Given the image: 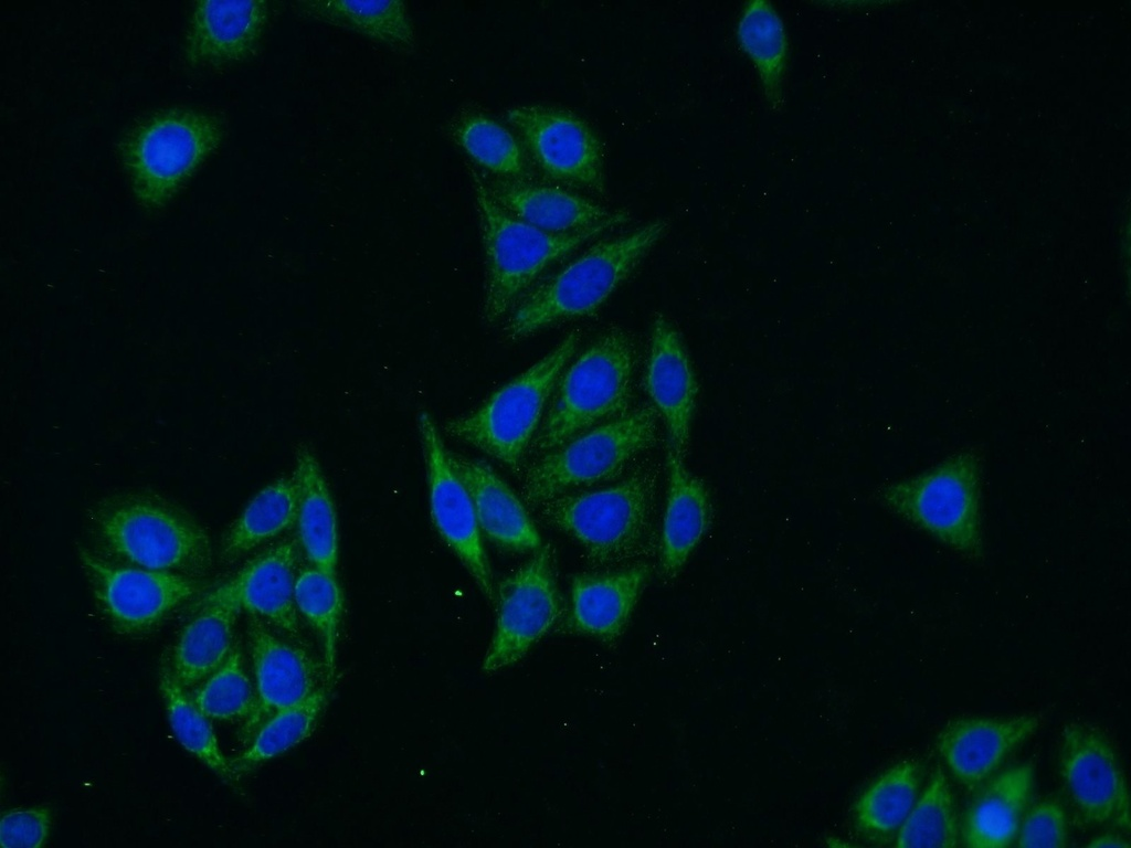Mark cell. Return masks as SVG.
Wrapping results in <instances>:
<instances>
[{"label":"cell","mask_w":1131,"mask_h":848,"mask_svg":"<svg viewBox=\"0 0 1131 848\" xmlns=\"http://www.w3.org/2000/svg\"><path fill=\"white\" fill-rule=\"evenodd\" d=\"M668 226L659 219L592 244L524 295L505 318V339L520 340L598 310L665 236Z\"/></svg>","instance_id":"6da1fadb"},{"label":"cell","mask_w":1131,"mask_h":848,"mask_svg":"<svg viewBox=\"0 0 1131 848\" xmlns=\"http://www.w3.org/2000/svg\"><path fill=\"white\" fill-rule=\"evenodd\" d=\"M657 486L658 468L641 465L609 487L569 491L537 508L549 526L583 547L593 566H613L655 549Z\"/></svg>","instance_id":"7a4b0ae2"},{"label":"cell","mask_w":1131,"mask_h":848,"mask_svg":"<svg viewBox=\"0 0 1131 848\" xmlns=\"http://www.w3.org/2000/svg\"><path fill=\"white\" fill-rule=\"evenodd\" d=\"M469 171L485 256L482 318L487 325L506 318L549 266L628 220L627 212L620 211L580 233H548L507 212L480 173L473 168Z\"/></svg>","instance_id":"3957f363"},{"label":"cell","mask_w":1131,"mask_h":848,"mask_svg":"<svg viewBox=\"0 0 1131 848\" xmlns=\"http://www.w3.org/2000/svg\"><path fill=\"white\" fill-rule=\"evenodd\" d=\"M636 365L634 335L603 330L561 373L529 451L541 455L628 411Z\"/></svg>","instance_id":"277c9868"},{"label":"cell","mask_w":1131,"mask_h":848,"mask_svg":"<svg viewBox=\"0 0 1131 848\" xmlns=\"http://www.w3.org/2000/svg\"><path fill=\"white\" fill-rule=\"evenodd\" d=\"M92 519L104 547L139 568L194 574L211 564L205 529L165 498L145 492L117 495L99 504Z\"/></svg>","instance_id":"5b68a950"},{"label":"cell","mask_w":1131,"mask_h":848,"mask_svg":"<svg viewBox=\"0 0 1131 848\" xmlns=\"http://www.w3.org/2000/svg\"><path fill=\"white\" fill-rule=\"evenodd\" d=\"M982 460L961 451L936 466L881 487L889 511L971 561H982Z\"/></svg>","instance_id":"8992f818"},{"label":"cell","mask_w":1131,"mask_h":848,"mask_svg":"<svg viewBox=\"0 0 1131 848\" xmlns=\"http://www.w3.org/2000/svg\"><path fill=\"white\" fill-rule=\"evenodd\" d=\"M659 416L649 402L541 454L526 470L522 498L537 508L574 488L609 481L658 441Z\"/></svg>","instance_id":"52a82bcc"},{"label":"cell","mask_w":1131,"mask_h":848,"mask_svg":"<svg viewBox=\"0 0 1131 848\" xmlns=\"http://www.w3.org/2000/svg\"><path fill=\"white\" fill-rule=\"evenodd\" d=\"M224 132L218 116L186 108L158 113L136 126L118 145L136 200L148 209L166 205L219 148Z\"/></svg>","instance_id":"ba28073f"},{"label":"cell","mask_w":1131,"mask_h":848,"mask_svg":"<svg viewBox=\"0 0 1131 848\" xmlns=\"http://www.w3.org/2000/svg\"><path fill=\"white\" fill-rule=\"evenodd\" d=\"M580 340L581 332L572 330L554 349L493 393L478 409L447 422L445 431L518 470Z\"/></svg>","instance_id":"9c48e42d"},{"label":"cell","mask_w":1131,"mask_h":848,"mask_svg":"<svg viewBox=\"0 0 1131 848\" xmlns=\"http://www.w3.org/2000/svg\"><path fill=\"white\" fill-rule=\"evenodd\" d=\"M527 157L548 180L605 194L604 151L592 127L571 110L518 105L505 110Z\"/></svg>","instance_id":"30bf717a"},{"label":"cell","mask_w":1131,"mask_h":848,"mask_svg":"<svg viewBox=\"0 0 1131 848\" xmlns=\"http://www.w3.org/2000/svg\"><path fill=\"white\" fill-rule=\"evenodd\" d=\"M554 563L553 549L548 543L498 582L495 630L482 664L485 674L516 664L561 617L563 606Z\"/></svg>","instance_id":"8fae6325"},{"label":"cell","mask_w":1131,"mask_h":848,"mask_svg":"<svg viewBox=\"0 0 1131 848\" xmlns=\"http://www.w3.org/2000/svg\"><path fill=\"white\" fill-rule=\"evenodd\" d=\"M1059 771L1081 819L1129 830V796L1119 759L1096 727L1072 721L1060 733Z\"/></svg>","instance_id":"7c38bea8"},{"label":"cell","mask_w":1131,"mask_h":848,"mask_svg":"<svg viewBox=\"0 0 1131 848\" xmlns=\"http://www.w3.org/2000/svg\"><path fill=\"white\" fill-rule=\"evenodd\" d=\"M430 515L434 528L489 602L495 601L493 572L467 489L453 470L442 438L427 412L419 415Z\"/></svg>","instance_id":"4fadbf2b"},{"label":"cell","mask_w":1131,"mask_h":848,"mask_svg":"<svg viewBox=\"0 0 1131 848\" xmlns=\"http://www.w3.org/2000/svg\"><path fill=\"white\" fill-rule=\"evenodd\" d=\"M80 560L99 607L119 634L148 630L198 592L195 582L170 571L117 566L86 550Z\"/></svg>","instance_id":"5bb4252c"},{"label":"cell","mask_w":1131,"mask_h":848,"mask_svg":"<svg viewBox=\"0 0 1131 848\" xmlns=\"http://www.w3.org/2000/svg\"><path fill=\"white\" fill-rule=\"evenodd\" d=\"M644 386L665 426L666 451L685 459L699 384L678 329L660 312L654 316L651 326Z\"/></svg>","instance_id":"9a60e30c"},{"label":"cell","mask_w":1131,"mask_h":848,"mask_svg":"<svg viewBox=\"0 0 1131 848\" xmlns=\"http://www.w3.org/2000/svg\"><path fill=\"white\" fill-rule=\"evenodd\" d=\"M269 19L265 0L198 1L186 36L192 68H224L253 56Z\"/></svg>","instance_id":"2e32d148"},{"label":"cell","mask_w":1131,"mask_h":848,"mask_svg":"<svg viewBox=\"0 0 1131 848\" xmlns=\"http://www.w3.org/2000/svg\"><path fill=\"white\" fill-rule=\"evenodd\" d=\"M1034 714L1011 718H959L943 727L936 748L951 774L972 789L1039 727Z\"/></svg>","instance_id":"e0dca14e"},{"label":"cell","mask_w":1131,"mask_h":848,"mask_svg":"<svg viewBox=\"0 0 1131 848\" xmlns=\"http://www.w3.org/2000/svg\"><path fill=\"white\" fill-rule=\"evenodd\" d=\"M255 677L256 709L247 725L306 699L320 685V669L305 649L274 634L258 616L247 626Z\"/></svg>","instance_id":"ac0fdd59"},{"label":"cell","mask_w":1131,"mask_h":848,"mask_svg":"<svg viewBox=\"0 0 1131 848\" xmlns=\"http://www.w3.org/2000/svg\"><path fill=\"white\" fill-rule=\"evenodd\" d=\"M298 555L295 540H282L246 563L213 593L297 636L299 621L295 582Z\"/></svg>","instance_id":"d6986e66"},{"label":"cell","mask_w":1131,"mask_h":848,"mask_svg":"<svg viewBox=\"0 0 1131 848\" xmlns=\"http://www.w3.org/2000/svg\"><path fill=\"white\" fill-rule=\"evenodd\" d=\"M649 575L651 568L645 562L611 572L574 575L568 630L604 644L615 643L625 632Z\"/></svg>","instance_id":"ffe728a7"},{"label":"cell","mask_w":1131,"mask_h":848,"mask_svg":"<svg viewBox=\"0 0 1131 848\" xmlns=\"http://www.w3.org/2000/svg\"><path fill=\"white\" fill-rule=\"evenodd\" d=\"M448 462L467 489L480 532L497 547L514 551H536L540 536L528 511L494 471L480 459L447 449Z\"/></svg>","instance_id":"44dd1931"},{"label":"cell","mask_w":1131,"mask_h":848,"mask_svg":"<svg viewBox=\"0 0 1131 848\" xmlns=\"http://www.w3.org/2000/svg\"><path fill=\"white\" fill-rule=\"evenodd\" d=\"M667 494L658 543L659 571L675 579L707 534L712 522V502L706 484L694 475L685 459L666 451Z\"/></svg>","instance_id":"7402d4cb"},{"label":"cell","mask_w":1131,"mask_h":848,"mask_svg":"<svg viewBox=\"0 0 1131 848\" xmlns=\"http://www.w3.org/2000/svg\"><path fill=\"white\" fill-rule=\"evenodd\" d=\"M493 198L515 218L548 233H580L605 223L620 211L559 186L504 179L485 180Z\"/></svg>","instance_id":"603a6c76"},{"label":"cell","mask_w":1131,"mask_h":848,"mask_svg":"<svg viewBox=\"0 0 1131 848\" xmlns=\"http://www.w3.org/2000/svg\"><path fill=\"white\" fill-rule=\"evenodd\" d=\"M1035 768L1013 765L990 780L972 798L960 825L965 847L1003 848L1016 840L1032 797Z\"/></svg>","instance_id":"cb8c5ba5"},{"label":"cell","mask_w":1131,"mask_h":848,"mask_svg":"<svg viewBox=\"0 0 1131 848\" xmlns=\"http://www.w3.org/2000/svg\"><path fill=\"white\" fill-rule=\"evenodd\" d=\"M298 541L311 565L336 572L339 528L335 502L315 454L307 446L295 453Z\"/></svg>","instance_id":"d4e9b609"},{"label":"cell","mask_w":1131,"mask_h":848,"mask_svg":"<svg viewBox=\"0 0 1131 848\" xmlns=\"http://www.w3.org/2000/svg\"><path fill=\"white\" fill-rule=\"evenodd\" d=\"M300 18L352 31L398 53H413L415 29L400 0H300L292 3Z\"/></svg>","instance_id":"484cf974"},{"label":"cell","mask_w":1131,"mask_h":848,"mask_svg":"<svg viewBox=\"0 0 1131 848\" xmlns=\"http://www.w3.org/2000/svg\"><path fill=\"white\" fill-rule=\"evenodd\" d=\"M241 610L213 592L180 633L170 659L177 680L187 689L204 680L228 658L235 618Z\"/></svg>","instance_id":"4316f807"},{"label":"cell","mask_w":1131,"mask_h":848,"mask_svg":"<svg viewBox=\"0 0 1131 848\" xmlns=\"http://www.w3.org/2000/svg\"><path fill=\"white\" fill-rule=\"evenodd\" d=\"M734 35L758 74L768 108L781 112L790 61V40L781 15L769 1H749L741 10Z\"/></svg>","instance_id":"83f0119b"},{"label":"cell","mask_w":1131,"mask_h":848,"mask_svg":"<svg viewBox=\"0 0 1131 848\" xmlns=\"http://www.w3.org/2000/svg\"><path fill=\"white\" fill-rule=\"evenodd\" d=\"M920 780V764L912 759L894 764L876 777L853 804L856 834L878 845L896 837L918 798Z\"/></svg>","instance_id":"f1b7e54d"},{"label":"cell","mask_w":1131,"mask_h":848,"mask_svg":"<svg viewBox=\"0 0 1131 848\" xmlns=\"http://www.w3.org/2000/svg\"><path fill=\"white\" fill-rule=\"evenodd\" d=\"M446 134L478 167L495 178L529 181L528 157L519 139L483 110L462 108L447 124Z\"/></svg>","instance_id":"f546056e"},{"label":"cell","mask_w":1131,"mask_h":848,"mask_svg":"<svg viewBox=\"0 0 1131 848\" xmlns=\"http://www.w3.org/2000/svg\"><path fill=\"white\" fill-rule=\"evenodd\" d=\"M294 476H283L260 490L229 528L221 555L232 561L296 524Z\"/></svg>","instance_id":"4dcf8cb0"},{"label":"cell","mask_w":1131,"mask_h":848,"mask_svg":"<svg viewBox=\"0 0 1131 848\" xmlns=\"http://www.w3.org/2000/svg\"><path fill=\"white\" fill-rule=\"evenodd\" d=\"M159 691L163 699L170 727L179 743L213 771L223 782L236 787L235 774L219 745L209 718L198 708L186 688L172 674L170 662L159 671Z\"/></svg>","instance_id":"1f68e13d"},{"label":"cell","mask_w":1131,"mask_h":848,"mask_svg":"<svg viewBox=\"0 0 1131 848\" xmlns=\"http://www.w3.org/2000/svg\"><path fill=\"white\" fill-rule=\"evenodd\" d=\"M327 700V690L320 686L303 701L272 714L246 750L230 760L235 774L241 777L307 740L316 729Z\"/></svg>","instance_id":"d6a6232c"},{"label":"cell","mask_w":1131,"mask_h":848,"mask_svg":"<svg viewBox=\"0 0 1131 848\" xmlns=\"http://www.w3.org/2000/svg\"><path fill=\"white\" fill-rule=\"evenodd\" d=\"M298 613L315 632L324 657L326 678H334L345 597L336 572L311 565L298 572L295 582Z\"/></svg>","instance_id":"836d02e7"},{"label":"cell","mask_w":1131,"mask_h":848,"mask_svg":"<svg viewBox=\"0 0 1131 848\" xmlns=\"http://www.w3.org/2000/svg\"><path fill=\"white\" fill-rule=\"evenodd\" d=\"M960 841L953 793L938 766L896 835V847L952 848Z\"/></svg>","instance_id":"e575fe53"},{"label":"cell","mask_w":1131,"mask_h":848,"mask_svg":"<svg viewBox=\"0 0 1131 848\" xmlns=\"http://www.w3.org/2000/svg\"><path fill=\"white\" fill-rule=\"evenodd\" d=\"M209 719L250 720L256 709V693L235 644L224 662L209 675L192 696Z\"/></svg>","instance_id":"d590c367"},{"label":"cell","mask_w":1131,"mask_h":848,"mask_svg":"<svg viewBox=\"0 0 1131 848\" xmlns=\"http://www.w3.org/2000/svg\"><path fill=\"white\" fill-rule=\"evenodd\" d=\"M1018 847L1063 848L1068 842L1066 812L1054 798L1038 802L1025 813L1016 837Z\"/></svg>","instance_id":"8d00e7d4"},{"label":"cell","mask_w":1131,"mask_h":848,"mask_svg":"<svg viewBox=\"0 0 1131 848\" xmlns=\"http://www.w3.org/2000/svg\"><path fill=\"white\" fill-rule=\"evenodd\" d=\"M52 823L49 806L6 812L0 823V845L3 848H40L49 838Z\"/></svg>","instance_id":"74e56055"},{"label":"cell","mask_w":1131,"mask_h":848,"mask_svg":"<svg viewBox=\"0 0 1131 848\" xmlns=\"http://www.w3.org/2000/svg\"><path fill=\"white\" fill-rule=\"evenodd\" d=\"M1087 847H1091V848H1104V847L1129 848L1130 844L1125 839H1123L1121 836H1118L1116 834H1104V835H1101V836H1098V837H1095L1093 839H1091V841L1089 844H1087Z\"/></svg>","instance_id":"f35d334b"}]
</instances>
